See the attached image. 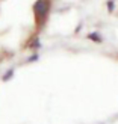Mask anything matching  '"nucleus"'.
<instances>
[{
  "label": "nucleus",
  "instance_id": "nucleus-1",
  "mask_svg": "<svg viewBox=\"0 0 118 124\" xmlns=\"http://www.w3.org/2000/svg\"><path fill=\"white\" fill-rule=\"evenodd\" d=\"M53 0H0V62L9 54L5 42L14 38L29 47L47 23Z\"/></svg>",
  "mask_w": 118,
  "mask_h": 124
}]
</instances>
